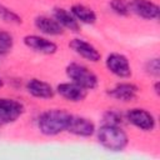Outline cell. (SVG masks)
<instances>
[{"label": "cell", "mask_w": 160, "mask_h": 160, "mask_svg": "<svg viewBox=\"0 0 160 160\" xmlns=\"http://www.w3.org/2000/svg\"><path fill=\"white\" fill-rule=\"evenodd\" d=\"M71 114L64 109H49L41 112L36 120L39 131L45 136H56L66 131Z\"/></svg>", "instance_id": "obj_1"}, {"label": "cell", "mask_w": 160, "mask_h": 160, "mask_svg": "<svg viewBox=\"0 0 160 160\" xmlns=\"http://www.w3.org/2000/svg\"><path fill=\"white\" fill-rule=\"evenodd\" d=\"M98 142L108 151L119 152L122 151L129 144V136L125 130L119 125L101 124L95 131Z\"/></svg>", "instance_id": "obj_2"}, {"label": "cell", "mask_w": 160, "mask_h": 160, "mask_svg": "<svg viewBox=\"0 0 160 160\" xmlns=\"http://www.w3.org/2000/svg\"><path fill=\"white\" fill-rule=\"evenodd\" d=\"M65 74L70 81L80 85L88 91L96 89L99 85L98 75L91 69H89L82 64H79V62L68 64V66L65 68Z\"/></svg>", "instance_id": "obj_3"}, {"label": "cell", "mask_w": 160, "mask_h": 160, "mask_svg": "<svg viewBox=\"0 0 160 160\" xmlns=\"http://www.w3.org/2000/svg\"><path fill=\"white\" fill-rule=\"evenodd\" d=\"M125 120L141 131H152L156 128L155 116L142 108H132L124 114Z\"/></svg>", "instance_id": "obj_4"}, {"label": "cell", "mask_w": 160, "mask_h": 160, "mask_svg": "<svg viewBox=\"0 0 160 160\" xmlns=\"http://www.w3.org/2000/svg\"><path fill=\"white\" fill-rule=\"evenodd\" d=\"M25 112L24 105L10 98H0V125L12 124Z\"/></svg>", "instance_id": "obj_5"}, {"label": "cell", "mask_w": 160, "mask_h": 160, "mask_svg": "<svg viewBox=\"0 0 160 160\" xmlns=\"http://www.w3.org/2000/svg\"><path fill=\"white\" fill-rule=\"evenodd\" d=\"M105 66L109 72L119 79H128L131 76L132 70L129 59L119 52H111L105 59Z\"/></svg>", "instance_id": "obj_6"}, {"label": "cell", "mask_w": 160, "mask_h": 160, "mask_svg": "<svg viewBox=\"0 0 160 160\" xmlns=\"http://www.w3.org/2000/svg\"><path fill=\"white\" fill-rule=\"evenodd\" d=\"M22 42L28 49L41 55H52L58 51L56 42L42 35H35V34L26 35L22 38Z\"/></svg>", "instance_id": "obj_7"}, {"label": "cell", "mask_w": 160, "mask_h": 160, "mask_svg": "<svg viewBox=\"0 0 160 160\" xmlns=\"http://www.w3.org/2000/svg\"><path fill=\"white\" fill-rule=\"evenodd\" d=\"M95 131H96V126L94 121L89 118L79 116V115H71L66 128V132L79 138H90L95 134Z\"/></svg>", "instance_id": "obj_8"}, {"label": "cell", "mask_w": 160, "mask_h": 160, "mask_svg": "<svg viewBox=\"0 0 160 160\" xmlns=\"http://www.w3.org/2000/svg\"><path fill=\"white\" fill-rule=\"evenodd\" d=\"M69 48L80 58L84 60H88L90 62H98L101 60L100 51L89 41L81 38H74L69 41Z\"/></svg>", "instance_id": "obj_9"}, {"label": "cell", "mask_w": 160, "mask_h": 160, "mask_svg": "<svg viewBox=\"0 0 160 160\" xmlns=\"http://www.w3.org/2000/svg\"><path fill=\"white\" fill-rule=\"evenodd\" d=\"M130 12L144 20H158L160 8L151 0H130Z\"/></svg>", "instance_id": "obj_10"}, {"label": "cell", "mask_w": 160, "mask_h": 160, "mask_svg": "<svg viewBox=\"0 0 160 160\" xmlns=\"http://www.w3.org/2000/svg\"><path fill=\"white\" fill-rule=\"evenodd\" d=\"M55 92L70 102H81L88 96V90L81 88L80 85L72 82V81L58 84Z\"/></svg>", "instance_id": "obj_11"}, {"label": "cell", "mask_w": 160, "mask_h": 160, "mask_svg": "<svg viewBox=\"0 0 160 160\" xmlns=\"http://www.w3.org/2000/svg\"><path fill=\"white\" fill-rule=\"evenodd\" d=\"M108 95L118 101H122V102H130L134 101L138 96L139 92V88L132 84V82H119L115 86H112L111 89H108Z\"/></svg>", "instance_id": "obj_12"}, {"label": "cell", "mask_w": 160, "mask_h": 160, "mask_svg": "<svg viewBox=\"0 0 160 160\" xmlns=\"http://www.w3.org/2000/svg\"><path fill=\"white\" fill-rule=\"evenodd\" d=\"M25 89L29 95L36 99L48 100L55 96V89L49 82L40 79H35V78L28 80V82L25 84Z\"/></svg>", "instance_id": "obj_13"}, {"label": "cell", "mask_w": 160, "mask_h": 160, "mask_svg": "<svg viewBox=\"0 0 160 160\" xmlns=\"http://www.w3.org/2000/svg\"><path fill=\"white\" fill-rule=\"evenodd\" d=\"M34 25L45 36H59L64 34L62 26L52 18L46 15H40L34 19Z\"/></svg>", "instance_id": "obj_14"}, {"label": "cell", "mask_w": 160, "mask_h": 160, "mask_svg": "<svg viewBox=\"0 0 160 160\" xmlns=\"http://www.w3.org/2000/svg\"><path fill=\"white\" fill-rule=\"evenodd\" d=\"M52 18L62 26V29H66L71 32H79L80 31V22L74 18V15L70 12V10H66L64 8H54L52 9Z\"/></svg>", "instance_id": "obj_15"}, {"label": "cell", "mask_w": 160, "mask_h": 160, "mask_svg": "<svg viewBox=\"0 0 160 160\" xmlns=\"http://www.w3.org/2000/svg\"><path fill=\"white\" fill-rule=\"evenodd\" d=\"M70 12L80 24H84V25H92L98 20L96 12L91 8L82 4H74L70 8Z\"/></svg>", "instance_id": "obj_16"}, {"label": "cell", "mask_w": 160, "mask_h": 160, "mask_svg": "<svg viewBox=\"0 0 160 160\" xmlns=\"http://www.w3.org/2000/svg\"><path fill=\"white\" fill-rule=\"evenodd\" d=\"M0 20L9 25H20L22 24V18L9 6L0 2Z\"/></svg>", "instance_id": "obj_17"}, {"label": "cell", "mask_w": 160, "mask_h": 160, "mask_svg": "<svg viewBox=\"0 0 160 160\" xmlns=\"http://www.w3.org/2000/svg\"><path fill=\"white\" fill-rule=\"evenodd\" d=\"M14 48V36L4 30L0 29V58L8 55Z\"/></svg>", "instance_id": "obj_18"}, {"label": "cell", "mask_w": 160, "mask_h": 160, "mask_svg": "<svg viewBox=\"0 0 160 160\" xmlns=\"http://www.w3.org/2000/svg\"><path fill=\"white\" fill-rule=\"evenodd\" d=\"M110 10L119 16H128L130 12V4L128 0H110L109 1Z\"/></svg>", "instance_id": "obj_19"}, {"label": "cell", "mask_w": 160, "mask_h": 160, "mask_svg": "<svg viewBox=\"0 0 160 160\" xmlns=\"http://www.w3.org/2000/svg\"><path fill=\"white\" fill-rule=\"evenodd\" d=\"M125 121L124 114H121L118 110H106L102 114V124H109V125H119L121 126Z\"/></svg>", "instance_id": "obj_20"}, {"label": "cell", "mask_w": 160, "mask_h": 160, "mask_svg": "<svg viewBox=\"0 0 160 160\" xmlns=\"http://www.w3.org/2000/svg\"><path fill=\"white\" fill-rule=\"evenodd\" d=\"M144 70L148 75L154 76V78H159L160 76V61L159 58H151L149 60H146L145 65H144Z\"/></svg>", "instance_id": "obj_21"}, {"label": "cell", "mask_w": 160, "mask_h": 160, "mask_svg": "<svg viewBox=\"0 0 160 160\" xmlns=\"http://www.w3.org/2000/svg\"><path fill=\"white\" fill-rule=\"evenodd\" d=\"M154 92H155L158 96L160 95V81H159V80H156L155 84H154Z\"/></svg>", "instance_id": "obj_22"}, {"label": "cell", "mask_w": 160, "mask_h": 160, "mask_svg": "<svg viewBox=\"0 0 160 160\" xmlns=\"http://www.w3.org/2000/svg\"><path fill=\"white\" fill-rule=\"evenodd\" d=\"M2 86H4V80H2L1 78H0V89H1Z\"/></svg>", "instance_id": "obj_23"}]
</instances>
